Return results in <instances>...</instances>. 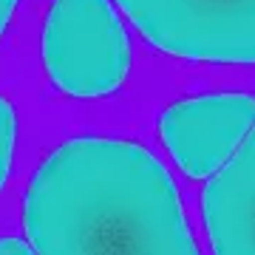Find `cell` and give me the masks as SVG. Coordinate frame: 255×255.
Wrapping results in <instances>:
<instances>
[{
  "mask_svg": "<svg viewBox=\"0 0 255 255\" xmlns=\"http://www.w3.org/2000/svg\"><path fill=\"white\" fill-rule=\"evenodd\" d=\"M150 46L193 63L255 65V0H117Z\"/></svg>",
  "mask_w": 255,
  "mask_h": 255,
  "instance_id": "3957f363",
  "label": "cell"
},
{
  "mask_svg": "<svg viewBox=\"0 0 255 255\" xmlns=\"http://www.w3.org/2000/svg\"><path fill=\"white\" fill-rule=\"evenodd\" d=\"M43 63L71 97L117 91L130 68V43L108 0H54L43 26Z\"/></svg>",
  "mask_w": 255,
  "mask_h": 255,
  "instance_id": "7a4b0ae2",
  "label": "cell"
},
{
  "mask_svg": "<svg viewBox=\"0 0 255 255\" xmlns=\"http://www.w3.org/2000/svg\"><path fill=\"white\" fill-rule=\"evenodd\" d=\"M0 255H37V253L20 238H0Z\"/></svg>",
  "mask_w": 255,
  "mask_h": 255,
  "instance_id": "52a82bcc",
  "label": "cell"
},
{
  "mask_svg": "<svg viewBox=\"0 0 255 255\" xmlns=\"http://www.w3.org/2000/svg\"><path fill=\"white\" fill-rule=\"evenodd\" d=\"M14 133H17V122H14V108L6 97H0V187L9 179V164H11V150H14Z\"/></svg>",
  "mask_w": 255,
  "mask_h": 255,
  "instance_id": "8992f818",
  "label": "cell"
},
{
  "mask_svg": "<svg viewBox=\"0 0 255 255\" xmlns=\"http://www.w3.org/2000/svg\"><path fill=\"white\" fill-rule=\"evenodd\" d=\"M23 221L37 255H199L167 167L128 139L54 147L28 182Z\"/></svg>",
  "mask_w": 255,
  "mask_h": 255,
  "instance_id": "6da1fadb",
  "label": "cell"
},
{
  "mask_svg": "<svg viewBox=\"0 0 255 255\" xmlns=\"http://www.w3.org/2000/svg\"><path fill=\"white\" fill-rule=\"evenodd\" d=\"M213 255H255V125L204 190Z\"/></svg>",
  "mask_w": 255,
  "mask_h": 255,
  "instance_id": "5b68a950",
  "label": "cell"
},
{
  "mask_svg": "<svg viewBox=\"0 0 255 255\" xmlns=\"http://www.w3.org/2000/svg\"><path fill=\"white\" fill-rule=\"evenodd\" d=\"M255 125L253 94H207L179 100L162 114V139L193 179L213 176Z\"/></svg>",
  "mask_w": 255,
  "mask_h": 255,
  "instance_id": "277c9868",
  "label": "cell"
},
{
  "mask_svg": "<svg viewBox=\"0 0 255 255\" xmlns=\"http://www.w3.org/2000/svg\"><path fill=\"white\" fill-rule=\"evenodd\" d=\"M20 0H0V37H3V31H6V26H9L11 14H14V9H17Z\"/></svg>",
  "mask_w": 255,
  "mask_h": 255,
  "instance_id": "ba28073f",
  "label": "cell"
}]
</instances>
